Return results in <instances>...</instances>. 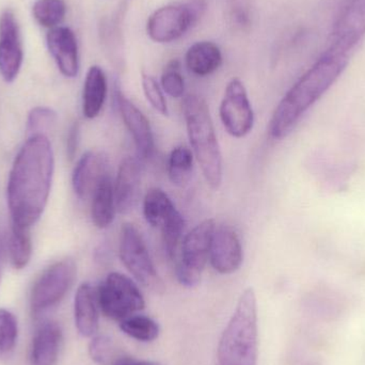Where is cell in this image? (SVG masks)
<instances>
[{
  "label": "cell",
  "mask_w": 365,
  "mask_h": 365,
  "mask_svg": "<svg viewBox=\"0 0 365 365\" xmlns=\"http://www.w3.org/2000/svg\"><path fill=\"white\" fill-rule=\"evenodd\" d=\"M55 158L45 135L27 139L15 158L8 182L12 225L30 229L42 216L53 182Z\"/></svg>",
  "instance_id": "6da1fadb"
},
{
  "label": "cell",
  "mask_w": 365,
  "mask_h": 365,
  "mask_svg": "<svg viewBox=\"0 0 365 365\" xmlns=\"http://www.w3.org/2000/svg\"><path fill=\"white\" fill-rule=\"evenodd\" d=\"M351 53L330 47L283 96L269 122L270 137L284 138L302 115L332 87L347 68Z\"/></svg>",
  "instance_id": "7a4b0ae2"
},
{
  "label": "cell",
  "mask_w": 365,
  "mask_h": 365,
  "mask_svg": "<svg viewBox=\"0 0 365 365\" xmlns=\"http://www.w3.org/2000/svg\"><path fill=\"white\" fill-rule=\"evenodd\" d=\"M259 355L257 296L252 287L242 292L221 334L216 365H257Z\"/></svg>",
  "instance_id": "3957f363"
},
{
  "label": "cell",
  "mask_w": 365,
  "mask_h": 365,
  "mask_svg": "<svg viewBox=\"0 0 365 365\" xmlns=\"http://www.w3.org/2000/svg\"><path fill=\"white\" fill-rule=\"evenodd\" d=\"M182 113L204 179L212 189H218L222 182V156L207 104L201 96L188 94L182 101Z\"/></svg>",
  "instance_id": "277c9868"
},
{
  "label": "cell",
  "mask_w": 365,
  "mask_h": 365,
  "mask_svg": "<svg viewBox=\"0 0 365 365\" xmlns=\"http://www.w3.org/2000/svg\"><path fill=\"white\" fill-rule=\"evenodd\" d=\"M98 307L103 314L122 322L143 310L145 298L136 283L125 274L111 272L96 291Z\"/></svg>",
  "instance_id": "5b68a950"
},
{
  "label": "cell",
  "mask_w": 365,
  "mask_h": 365,
  "mask_svg": "<svg viewBox=\"0 0 365 365\" xmlns=\"http://www.w3.org/2000/svg\"><path fill=\"white\" fill-rule=\"evenodd\" d=\"M216 223L214 219H206L185 236L182 255L175 267L178 280L184 287H193L201 281L202 272L210 259Z\"/></svg>",
  "instance_id": "8992f818"
},
{
  "label": "cell",
  "mask_w": 365,
  "mask_h": 365,
  "mask_svg": "<svg viewBox=\"0 0 365 365\" xmlns=\"http://www.w3.org/2000/svg\"><path fill=\"white\" fill-rule=\"evenodd\" d=\"M204 10L205 4L199 0L162 6L148 19V36L156 43L179 40L199 21Z\"/></svg>",
  "instance_id": "52a82bcc"
},
{
  "label": "cell",
  "mask_w": 365,
  "mask_h": 365,
  "mask_svg": "<svg viewBox=\"0 0 365 365\" xmlns=\"http://www.w3.org/2000/svg\"><path fill=\"white\" fill-rule=\"evenodd\" d=\"M77 265L74 259H64L47 268L32 287L30 304L34 312L55 306L74 284Z\"/></svg>",
  "instance_id": "ba28073f"
},
{
  "label": "cell",
  "mask_w": 365,
  "mask_h": 365,
  "mask_svg": "<svg viewBox=\"0 0 365 365\" xmlns=\"http://www.w3.org/2000/svg\"><path fill=\"white\" fill-rule=\"evenodd\" d=\"M119 252L122 263L139 283L152 289L160 287L158 272L147 245L132 223H125L122 227Z\"/></svg>",
  "instance_id": "9c48e42d"
},
{
  "label": "cell",
  "mask_w": 365,
  "mask_h": 365,
  "mask_svg": "<svg viewBox=\"0 0 365 365\" xmlns=\"http://www.w3.org/2000/svg\"><path fill=\"white\" fill-rule=\"evenodd\" d=\"M223 128L234 138H244L255 125V113L244 83L240 78L231 79L225 88L219 107Z\"/></svg>",
  "instance_id": "30bf717a"
},
{
  "label": "cell",
  "mask_w": 365,
  "mask_h": 365,
  "mask_svg": "<svg viewBox=\"0 0 365 365\" xmlns=\"http://www.w3.org/2000/svg\"><path fill=\"white\" fill-rule=\"evenodd\" d=\"M21 31L14 13L6 10L0 15V74L6 83H12L23 63Z\"/></svg>",
  "instance_id": "8fae6325"
},
{
  "label": "cell",
  "mask_w": 365,
  "mask_h": 365,
  "mask_svg": "<svg viewBox=\"0 0 365 365\" xmlns=\"http://www.w3.org/2000/svg\"><path fill=\"white\" fill-rule=\"evenodd\" d=\"M113 101L126 128L134 139L139 158L141 160L151 158L154 150V137L149 120L134 103L124 96L118 86L113 90Z\"/></svg>",
  "instance_id": "7c38bea8"
},
{
  "label": "cell",
  "mask_w": 365,
  "mask_h": 365,
  "mask_svg": "<svg viewBox=\"0 0 365 365\" xmlns=\"http://www.w3.org/2000/svg\"><path fill=\"white\" fill-rule=\"evenodd\" d=\"M365 36V0H351L339 16L330 47L353 53Z\"/></svg>",
  "instance_id": "4fadbf2b"
},
{
  "label": "cell",
  "mask_w": 365,
  "mask_h": 365,
  "mask_svg": "<svg viewBox=\"0 0 365 365\" xmlns=\"http://www.w3.org/2000/svg\"><path fill=\"white\" fill-rule=\"evenodd\" d=\"M242 259V242L235 230L227 225L216 227L210 249L212 268L219 274H231L240 269Z\"/></svg>",
  "instance_id": "5bb4252c"
},
{
  "label": "cell",
  "mask_w": 365,
  "mask_h": 365,
  "mask_svg": "<svg viewBox=\"0 0 365 365\" xmlns=\"http://www.w3.org/2000/svg\"><path fill=\"white\" fill-rule=\"evenodd\" d=\"M108 175L107 156L101 152H87L81 156L73 171V189L79 199L87 200L93 195L100 182Z\"/></svg>",
  "instance_id": "9a60e30c"
},
{
  "label": "cell",
  "mask_w": 365,
  "mask_h": 365,
  "mask_svg": "<svg viewBox=\"0 0 365 365\" xmlns=\"http://www.w3.org/2000/svg\"><path fill=\"white\" fill-rule=\"evenodd\" d=\"M141 187V167L135 158L122 160L113 184L115 207L121 214H128L138 203Z\"/></svg>",
  "instance_id": "2e32d148"
},
{
  "label": "cell",
  "mask_w": 365,
  "mask_h": 365,
  "mask_svg": "<svg viewBox=\"0 0 365 365\" xmlns=\"http://www.w3.org/2000/svg\"><path fill=\"white\" fill-rule=\"evenodd\" d=\"M47 47L60 72L74 78L79 71L78 44L74 32L68 27L53 28L46 36Z\"/></svg>",
  "instance_id": "e0dca14e"
},
{
  "label": "cell",
  "mask_w": 365,
  "mask_h": 365,
  "mask_svg": "<svg viewBox=\"0 0 365 365\" xmlns=\"http://www.w3.org/2000/svg\"><path fill=\"white\" fill-rule=\"evenodd\" d=\"M311 169L319 180V184L326 189L341 191L346 188L351 175L355 171V165L342 162L326 151L317 152L311 158Z\"/></svg>",
  "instance_id": "ac0fdd59"
},
{
  "label": "cell",
  "mask_w": 365,
  "mask_h": 365,
  "mask_svg": "<svg viewBox=\"0 0 365 365\" xmlns=\"http://www.w3.org/2000/svg\"><path fill=\"white\" fill-rule=\"evenodd\" d=\"M98 302L96 291L89 283H83L75 295V325L81 336L91 338L98 329Z\"/></svg>",
  "instance_id": "d6986e66"
},
{
  "label": "cell",
  "mask_w": 365,
  "mask_h": 365,
  "mask_svg": "<svg viewBox=\"0 0 365 365\" xmlns=\"http://www.w3.org/2000/svg\"><path fill=\"white\" fill-rule=\"evenodd\" d=\"M62 343V330L49 322L36 331L32 341L31 365H55Z\"/></svg>",
  "instance_id": "ffe728a7"
},
{
  "label": "cell",
  "mask_w": 365,
  "mask_h": 365,
  "mask_svg": "<svg viewBox=\"0 0 365 365\" xmlns=\"http://www.w3.org/2000/svg\"><path fill=\"white\" fill-rule=\"evenodd\" d=\"M189 72L200 77L216 72L222 63V53L218 45L210 41H200L189 47L185 55Z\"/></svg>",
  "instance_id": "44dd1931"
},
{
  "label": "cell",
  "mask_w": 365,
  "mask_h": 365,
  "mask_svg": "<svg viewBox=\"0 0 365 365\" xmlns=\"http://www.w3.org/2000/svg\"><path fill=\"white\" fill-rule=\"evenodd\" d=\"M107 96V78L98 66H91L86 75L83 93V113L87 119H94L104 107Z\"/></svg>",
  "instance_id": "7402d4cb"
},
{
  "label": "cell",
  "mask_w": 365,
  "mask_h": 365,
  "mask_svg": "<svg viewBox=\"0 0 365 365\" xmlns=\"http://www.w3.org/2000/svg\"><path fill=\"white\" fill-rule=\"evenodd\" d=\"M91 197L92 221L98 229H106L115 220L117 210L113 195V182L109 175L100 182Z\"/></svg>",
  "instance_id": "603a6c76"
},
{
  "label": "cell",
  "mask_w": 365,
  "mask_h": 365,
  "mask_svg": "<svg viewBox=\"0 0 365 365\" xmlns=\"http://www.w3.org/2000/svg\"><path fill=\"white\" fill-rule=\"evenodd\" d=\"M173 200L160 188H151L143 200V215L153 227L162 229L167 220L177 212Z\"/></svg>",
  "instance_id": "cb8c5ba5"
},
{
  "label": "cell",
  "mask_w": 365,
  "mask_h": 365,
  "mask_svg": "<svg viewBox=\"0 0 365 365\" xmlns=\"http://www.w3.org/2000/svg\"><path fill=\"white\" fill-rule=\"evenodd\" d=\"M193 168V153L185 145L175 148L169 156L168 175L175 186H185L191 178Z\"/></svg>",
  "instance_id": "d4e9b609"
},
{
  "label": "cell",
  "mask_w": 365,
  "mask_h": 365,
  "mask_svg": "<svg viewBox=\"0 0 365 365\" xmlns=\"http://www.w3.org/2000/svg\"><path fill=\"white\" fill-rule=\"evenodd\" d=\"M122 331L140 342H152L160 334V326L151 317L134 314L120 324Z\"/></svg>",
  "instance_id": "484cf974"
},
{
  "label": "cell",
  "mask_w": 365,
  "mask_h": 365,
  "mask_svg": "<svg viewBox=\"0 0 365 365\" xmlns=\"http://www.w3.org/2000/svg\"><path fill=\"white\" fill-rule=\"evenodd\" d=\"M32 245L29 229L12 225L10 236V257L13 267L23 269L31 259Z\"/></svg>",
  "instance_id": "4316f807"
},
{
  "label": "cell",
  "mask_w": 365,
  "mask_h": 365,
  "mask_svg": "<svg viewBox=\"0 0 365 365\" xmlns=\"http://www.w3.org/2000/svg\"><path fill=\"white\" fill-rule=\"evenodd\" d=\"M34 19L43 27H58L66 14L64 0H36L32 8Z\"/></svg>",
  "instance_id": "83f0119b"
},
{
  "label": "cell",
  "mask_w": 365,
  "mask_h": 365,
  "mask_svg": "<svg viewBox=\"0 0 365 365\" xmlns=\"http://www.w3.org/2000/svg\"><path fill=\"white\" fill-rule=\"evenodd\" d=\"M19 336V326L14 315L0 309V359L8 358L14 351Z\"/></svg>",
  "instance_id": "f1b7e54d"
},
{
  "label": "cell",
  "mask_w": 365,
  "mask_h": 365,
  "mask_svg": "<svg viewBox=\"0 0 365 365\" xmlns=\"http://www.w3.org/2000/svg\"><path fill=\"white\" fill-rule=\"evenodd\" d=\"M184 230V218L179 210H177L160 229L163 240H164L165 250L170 259H173L177 255L178 247L181 242Z\"/></svg>",
  "instance_id": "f546056e"
},
{
  "label": "cell",
  "mask_w": 365,
  "mask_h": 365,
  "mask_svg": "<svg viewBox=\"0 0 365 365\" xmlns=\"http://www.w3.org/2000/svg\"><path fill=\"white\" fill-rule=\"evenodd\" d=\"M181 68L179 60H173L167 64L160 79L163 90L173 98H182L184 96L185 81Z\"/></svg>",
  "instance_id": "4dcf8cb0"
},
{
  "label": "cell",
  "mask_w": 365,
  "mask_h": 365,
  "mask_svg": "<svg viewBox=\"0 0 365 365\" xmlns=\"http://www.w3.org/2000/svg\"><path fill=\"white\" fill-rule=\"evenodd\" d=\"M57 120L55 111L46 107H36L29 113L27 122V132L30 136L44 135L45 130L51 128Z\"/></svg>",
  "instance_id": "1f68e13d"
},
{
  "label": "cell",
  "mask_w": 365,
  "mask_h": 365,
  "mask_svg": "<svg viewBox=\"0 0 365 365\" xmlns=\"http://www.w3.org/2000/svg\"><path fill=\"white\" fill-rule=\"evenodd\" d=\"M143 88L148 102L163 115H168L166 98L160 83L151 75L143 74Z\"/></svg>",
  "instance_id": "d6a6232c"
},
{
  "label": "cell",
  "mask_w": 365,
  "mask_h": 365,
  "mask_svg": "<svg viewBox=\"0 0 365 365\" xmlns=\"http://www.w3.org/2000/svg\"><path fill=\"white\" fill-rule=\"evenodd\" d=\"M89 355L96 364L100 365L113 364L115 361V346L110 339L106 336H94L89 344Z\"/></svg>",
  "instance_id": "836d02e7"
},
{
  "label": "cell",
  "mask_w": 365,
  "mask_h": 365,
  "mask_svg": "<svg viewBox=\"0 0 365 365\" xmlns=\"http://www.w3.org/2000/svg\"><path fill=\"white\" fill-rule=\"evenodd\" d=\"M79 134H81V128L78 122H75L68 133V143H66V152L70 160H73L76 155L79 145Z\"/></svg>",
  "instance_id": "e575fe53"
},
{
  "label": "cell",
  "mask_w": 365,
  "mask_h": 365,
  "mask_svg": "<svg viewBox=\"0 0 365 365\" xmlns=\"http://www.w3.org/2000/svg\"><path fill=\"white\" fill-rule=\"evenodd\" d=\"M113 365H160L158 362L145 361V360H136L133 358H120L115 360Z\"/></svg>",
  "instance_id": "d590c367"
},
{
  "label": "cell",
  "mask_w": 365,
  "mask_h": 365,
  "mask_svg": "<svg viewBox=\"0 0 365 365\" xmlns=\"http://www.w3.org/2000/svg\"><path fill=\"white\" fill-rule=\"evenodd\" d=\"M1 253H2V245H1V240H0V259H1Z\"/></svg>",
  "instance_id": "8d00e7d4"
}]
</instances>
